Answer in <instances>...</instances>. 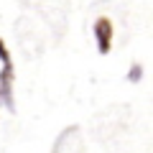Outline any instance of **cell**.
Listing matches in <instances>:
<instances>
[{"label": "cell", "mask_w": 153, "mask_h": 153, "mask_svg": "<svg viewBox=\"0 0 153 153\" xmlns=\"http://www.w3.org/2000/svg\"><path fill=\"white\" fill-rule=\"evenodd\" d=\"M143 74H146L143 64L133 61V64H130V69H128V74H125V82H130V84H138V82H143Z\"/></svg>", "instance_id": "3957f363"}, {"label": "cell", "mask_w": 153, "mask_h": 153, "mask_svg": "<svg viewBox=\"0 0 153 153\" xmlns=\"http://www.w3.org/2000/svg\"><path fill=\"white\" fill-rule=\"evenodd\" d=\"M13 79H16V69L10 66H3L0 71V105L8 107L13 112L16 110V97H13Z\"/></svg>", "instance_id": "7a4b0ae2"}, {"label": "cell", "mask_w": 153, "mask_h": 153, "mask_svg": "<svg viewBox=\"0 0 153 153\" xmlns=\"http://www.w3.org/2000/svg\"><path fill=\"white\" fill-rule=\"evenodd\" d=\"M92 36H94V44H97V51L102 56H107L110 51H112V38H115V23H112V18H107V16L94 18Z\"/></svg>", "instance_id": "6da1fadb"}, {"label": "cell", "mask_w": 153, "mask_h": 153, "mask_svg": "<svg viewBox=\"0 0 153 153\" xmlns=\"http://www.w3.org/2000/svg\"><path fill=\"white\" fill-rule=\"evenodd\" d=\"M0 61H3V66H10L13 64V59H10V51H8V46H5V38L0 36Z\"/></svg>", "instance_id": "277c9868"}]
</instances>
